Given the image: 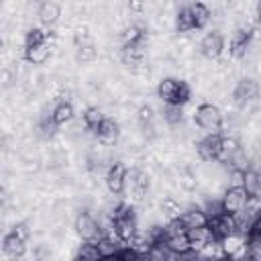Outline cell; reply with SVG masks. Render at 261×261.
<instances>
[{
    "label": "cell",
    "instance_id": "obj_1",
    "mask_svg": "<svg viewBox=\"0 0 261 261\" xmlns=\"http://www.w3.org/2000/svg\"><path fill=\"white\" fill-rule=\"evenodd\" d=\"M112 216V232H116L124 243L133 245L139 237V216L137 210L128 202H120L110 210Z\"/></svg>",
    "mask_w": 261,
    "mask_h": 261
},
{
    "label": "cell",
    "instance_id": "obj_2",
    "mask_svg": "<svg viewBox=\"0 0 261 261\" xmlns=\"http://www.w3.org/2000/svg\"><path fill=\"white\" fill-rule=\"evenodd\" d=\"M157 98L163 106H186L192 98V90L188 82L179 77H163L157 84Z\"/></svg>",
    "mask_w": 261,
    "mask_h": 261
},
{
    "label": "cell",
    "instance_id": "obj_3",
    "mask_svg": "<svg viewBox=\"0 0 261 261\" xmlns=\"http://www.w3.org/2000/svg\"><path fill=\"white\" fill-rule=\"evenodd\" d=\"M194 122L200 130H204V135H214V133H222L224 116L216 104L204 102L194 110Z\"/></svg>",
    "mask_w": 261,
    "mask_h": 261
},
{
    "label": "cell",
    "instance_id": "obj_4",
    "mask_svg": "<svg viewBox=\"0 0 261 261\" xmlns=\"http://www.w3.org/2000/svg\"><path fill=\"white\" fill-rule=\"evenodd\" d=\"M73 228L77 232V237L82 239V243H98L102 239V226L98 222V216L92 214L90 210H82L77 216H75V222H73Z\"/></svg>",
    "mask_w": 261,
    "mask_h": 261
},
{
    "label": "cell",
    "instance_id": "obj_5",
    "mask_svg": "<svg viewBox=\"0 0 261 261\" xmlns=\"http://www.w3.org/2000/svg\"><path fill=\"white\" fill-rule=\"evenodd\" d=\"M222 149H224V135L222 133H214V135H204L198 143H196V153L202 161H220L222 157Z\"/></svg>",
    "mask_w": 261,
    "mask_h": 261
},
{
    "label": "cell",
    "instance_id": "obj_6",
    "mask_svg": "<svg viewBox=\"0 0 261 261\" xmlns=\"http://www.w3.org/2000/svg\"><path fill=\"white\" fill-rule=\"evenodd\" d=\"M249 200H251V198L247 196V192H245V188H243L241 184L228 186V188L224 190V194L220 196L222 210H224V214H230V216H234V214H239L243 208H247Z\"/></svg>",
    "mask_w": 261,
    "mask_h": 261
},
{
    "label": "cell",
    "instance_id": "obj_7",
    "mask_svg": "<svg viewBox=\"0 0 261 261\" xmlns=\"http://www.w3.org/2000/svg\"><path fill=\"white\" fill-rule=\"evenodd\" d=\"M126 165L120 163V161H114L106 167V173H104V184H106V190L112 194V196H122L124 194V186H126Z\"/></svg>",
    "mask_w": 261,
    "mask_h": 261
},
{
    "label": "cell",
    "instance_id": "obj_8",
    "mask_svg": "<svg viewBox=\"0 0 261 261\" xmlns=\"http://www.w3.org/2000/svg\"><path fill=\"white\" fill-rule=\"evenodd\" d=\"M200 53L206 57V59H218L222 57V53L226 51V39L220 31H208L202 39H200V45H198Z\"/></svg>",
    "mask_w": 261,
    "mask_h": 261
},
{
    "label": "cell",
    "instance_id": "obj_9",
    "mask_svg": "<svg viewBox=\"0 0 261 261\" xmlns=\"http://www.w3.org/2000/svg\"><path fill=\"white\" fill-rule=\"evenodd\" d=\"M149 175L141 167H128L126 169V186L124 194H130L133 198H143L149 190Z\"/></svg>",
    "mask_w": 261,
    "mask_h": 261
},
{
    "label": "cell",
    "instance_id": "obj_10",
    "mask_svg": "<svg viewBox=\"0 0 261 261\" xmlns=\"http://www.w3.org/2000/svg\"><path fill=\"white\" fill-rule=\"evenodd\" d=\"M208 226H210L212 237H214V241H216V243H220V241H224V239H228V237L237 234L234 218H232L230 214H224V212H222V214H218V216L208 218Z\"/></svg>",
    "mask_w": 261,
    "mask_h": 261
},
{
    "label": "cell",
    "instance_id": "obj_11",
    "mask_svg": "<svg viewBox=\"0 0 261 261\" xmlns=\"http://www.w3.org/2000/svg\"><path fill=\"white\" fill-rule=\"evenodd\" d=\"M251 41H253V24L234 29V33L230 35V41H228V53L232 57H243L245 51L249 49Z\"/></svg>",
    "mask_w": 261,
    "mask_h": 261
},
{
    "label": "cell",
    "instance_id": "obj_12",
    "mask_svg": "<svg viewBox=\"0 0 261 261\" xmlns=\"http://www.w3.org/2000/svg\"><path fill=\"white\" fill-rule=\"evenodd\" d=\"M2 251L8 259H20L27 253V237L20 234L16 228H12L2 239Z\"/></svg>",
    "mask_w": 261,
    "mask_h": 261
},
{
    "label": "cell",
    "instance_id": "obj_13",
    "mask_svg": "<svg viewBox=\"0 0 261 261\" xmlns=\"http://www.w3.org/2000/svg\"><path fill=\"white\" fill-rule=\"evenodd\" d=\"M259 92H261L259 82H255L253 77H243L237 82V86L232 90V98L237 104H247V102L255 100L259 96Z\"/></svg>",
    "mask_w": 261,
    "mask_h": 261
},
{
    "label": "cell",
    "instance_id": "obj_14",
    "mask_svg": "<svg viewBox=\"0 0 261 261\" xmlns=\"http://www.w3.org/2000/svg\"><path fill=\"white\" fill-rule=\"evenodd\" d=\"M186 234H188L190 249H194V251H206V249L218 245V243L214 241L212 230H210L208 224H206V226H200V228H192V230H188Z\"/></svg>",
    "mask_w": 261,
    "mask_h": 261
},
{
    "label": "cell",
    "instance_id": "obj_15",
    "mask_svg": "<svg viewBox=\"0 0 261 261\" xmlns=\"http://www.w3.org/2000/svg\"><path fill=\"white\" fill-rule=\"evenodd\" d=\"M177 220H179V224H181V228L188 232V230H192V228H200V226H206L208 224V216L204 214V210L202 208H186V210H181L177 216H175Z\"/></svg>",
    "mask_w": 261,
    "mask_h": 261
},
{
    "label": "cell",
    "instance_id": "obj_16",
    "mask_svg": "<svg viewBox=\"0 0 261 261\" xmlns=\"http://www.w3.org/2000/svg\"><path fill=\"white\" fill-rule=\"evenodd\" d=\"M126 247H128V243H124L116 232H108V234H104V237L98 241V249H100V253H102L104 259L116 257V255L122 253Z\"/></svg>",
    "mask_w": 261,
    "mask_h": 261
},
{
    "label": "cell",
    "instance_id": "obj_17",
    "mask_svg": "<svg viewBox=\"0 0 261 261\" xmlns=\"http://www.w3.org/2000/svg\"><path fill=\"white\" fill-rule=\"evenodd\" d=\"M241 186L251 200H261V169L249 167L245 173H241Z\"/></svg>",
    "mask_w": 261,
    "mask_h": 261
},
{
    "label": "cell",
    "instance_id": "obj_18",
    "mask_svg": "<svg viewBox=\"0 0 261 261\" xmlns=\"http://www.w3.org/2000/svg\"><path fill=\"white\" fill-rule=\"evenodd\" d=\"M94 135H96V139H98L102 145H112V143H116V139H118V135H120V126H118V122H116L114 118L106 116Z\"/></svg>",
    "mask_w": 261,
    "mask_h": 261
},
{
    "label": "cell",
    "instance_id": "obj_19",
    "mask_svg": "<svg viewBox=\"0 0 261 261\" xmlns=\"http://www.w3.org/2000/svg\"><path fill=\"white\" fill-rule=\"evenodd\" d=\"M73 118H75V110H73V104L69 100H59L51 108V120L55 126H63V124L71 122Z\"/></svg>",
    "mask_w": 261,
    "mask_h": 261
},
{
    "label": "cell",
    "instance_id": "obj_20",
    "mask_svg": "<svg viewBox=\"0 0 261 261\" xmlns=\"http://www.w3.org/2000/svg\"><path fill=\"white\" fill-rule=\"evenodd\" d=\"M37 16H39L43 27H53L59 20V16H61V6L57 2H51V0L41 2L39 10H37Z\"/></svg>",
    "mask_w": 261,
    "mask_h": 261
},
{
    "label": "cell",
    "instance_id": "obj_21",
    "mask_svg": "<svg viewBox=\"0 0 261 261\" xmlns=\"http://www.w3.org/2000/svg\"><path fill=\"white\" fill-rule=\"evenodd\" d=\"M175 31H177V33H190V31H196V22H194L190 4H184V6L177 10V14H175Z\"/></svg>",
    "mask_w": 261,
    "mask_h": 261
},
{
    "label": "cell",
    "instance_id": "obj_22",
    "mask_svg": "<svg viewBox=\"0 0 261 261\" xmlns=\"http://www.w3.org/2000/svg\"><path fill=\"white\" fill-rule=\"evenodd\" d=\"M51 55V43H43V45H37V47H29L24 49V59L33 65H41L49 59Z\"/></svg>",
    "mask_w": 261,
    "mask_h": 261
},
{
    "label": "cell",
    "instance_id": "obj_23",
    "mask_svg": "<svg viewBox=\"0 0 261 261\" xmlns=\"http://www.w3.org/2000/svg\"><path fill=\"white\" fill-rule=\"evenodd\" d=\"M104 118H106V116L102 114V110H100L98 106H90V108H86V110H84V114H82L84 128H86V130H90V133H96Z\"/></svg>",
    "mask_w": 261,
    "mask_h": 261
},
{
    "label": "cell",
    "instance_id": "obj_24",
    "mask_svg": "<svg viewBox=\"0 0 261 261\" xmlns=\"http://www.w3.org/2000/svg\"><path fill=\"white\" fill-rule=\"evenodd\" d=\"M73 261H104V257L98 249V243H82L75 251Z\"/></svg>",
    "mask_w": 261,
    "mask_h": 261
},
{
    "label": "cell",
    "instance_id": "obj_25",
    "mask_svg": "<svg viewBox=\"0 0 261 261\" xmlns=\"http://www.w3.org/2000/svg\"><path fill=\"white\" fill-rule=\"evenodd\" d=\"M190 10H192L194 22H196V31L204 29L210 22V18H212V12H210V8L204 2H192L190 4Z\"/></svg>",
    "mask_w": 261,
    "mask_h": 261
},
{
    "label": "cell",
    "instance_id": "obj_26",
    "mask_svg": "<svg viewBox=\"0 0 261 261\" xmlns=\"http://www.w3.org/2000/svg\"><path fill=\"white\" fill-rule=\"evenodd\" d=\"M49 41H51L49 31L35 27V29H29V33L24 35V49H29V47H37V45H43V43H49Z\"/></svg>",
    "mask_w": 261,
    "mask_h": 261
},
{
    "label": "cell",
    "instance_id": "obj_27",
    "mask_svg": "<svg viewBox=\"0 0 261 261\" xmlns=\"http://www.w3.org/2000/svg\"><path fill=\"white\" fill-rule=\"evenodd\" d=\"M161 116L171 128H175V126H179L184 122V108L181 106H163L161 108Z\"/></svg>",
    "mask_w": 261,
    "mask_h": 261
},
{
    "label": "cell",
    "instance_id": "obj_28",
    "mask_svg": "<svg viewBox=\"0 0 261 261\" xmlns=\"http://www.w3.org/2000/svg\"><path fill=\"white\" fill-rule=\"evenodd\" d=\"M139 120H141L143 124H151V120H153V110H151V106L139 108Z\"/></svg>",
    "mask_w": 261,
    "mask_h": 261
},
{
    "label": "cell",
    "instance_id": "obj_29",
    "mask_svg": "<svg viewBox=\"0 0 261 261\" xmlns=\"http://www.w3.org/2000/svg\"><path fill=\"white\" fill-rule=\"evenodd\" d=\"M255 16H257V22H261V0H259L257 6H255Z\"/></svg>",
    "mask_w": 261,
    "mask_h": 261
},
{
    "label": "cell",
    "instance_id": "obj_30",
    "mask_svg": "<svg viewBox=\"0 0 261 261\" xmlns=\"http://www.w3.org/2000/svg\"><path fill=\"white\" fill-rule=\"evenodd\" d=\"M133 10H143V4H130Z\"/></svg>",
    "mask_w": 261,
    "mask_h": 261
}]
</instances>
